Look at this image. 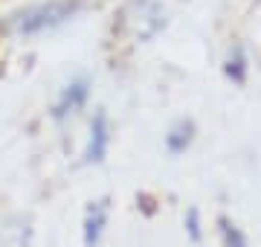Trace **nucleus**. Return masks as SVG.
<instances>
[{
  "label": "nucleus",
  "mask_w": 261,
  "mask_h": 247,
  "mask_svg": "<svg viewBox=\"0 0 261 247\" xmlns=\"http://www.w3.org/2000/svg\"><path fill=\"white\" fill-rule=\"evenodd\" d=\"M192 140H195V125L186 122V119H180V122L171 125L168 134H166V152L177 157V154H183L189 145H192Z\"/></svg>",
  "instance_id": "nucleus-6"
},
{
  "label": "nucleus",
  "mask_w": 261,
  "mask_h": 247,
  "mask_svg": "<svg viewBox=\"0 0 261 247\" xmlns=\"http://www.w3.org/2000/svg\"><path fill=\"white\" fill-rule=\"evenodd\" d=\"M90 96H93V79L84 76V73L70 76L64 85L58 87L56 99H53V119L67 122L70 116H79L82 111H87Z\"/></svg>",
  "instance_id": "nucleus-3"
},
{
  "label": "nucleus",
  "mask_w": 261,
  "mask_h": 247,
  "mask_svg": "<svg viewBox=\"0 0 261 247\" xmlns=\"http://www.w3.org/2000/svg\"><path fill=\"white\" fill-rule=\"evenodd\" d=\"M111 143H113V125H111V116L105 114L102 108L90 116L87 122V137H84V149H82V163L84 166H96L102 163L111 152Z\"/></svg>",
  "instance_id": "nucleus-4"
},
{
  "label": "nucleus",
  "mask_w": 261,
  "mask_h": 247,
  "mask_svg": "<svg viewBox=\"0 0 261 247\" xmlns=\"http://www.w3.org/2000/svg\"><path fill=\"white\" fill-rule=\"evenodd\" d=\"M93 0H23L0 12V38L32 44L56 38L90 12Z\"/></svg>",
  "instance_id": "nucleus-1"
},
{
  "label": "nucleus",
  "mask_w": 261,
  "mask_h": 247,
  "mask_svg": "<svg viewBox=\"0 0 261 247\" xmlns=\"http://www.w3.org/2000/svg\"><path fill=\"white\" fill-rule=\"evenodd\" d=\"M189 233H192L195 241H200V227H197V212H195V209L189 212Z\"/></svg>",
  "instance_id": "nucleus-8"
},
{
  "label": "nucleus",
  "mask_w": 261,
  "mask_h": 247,
  "mask_svg": "<svg viewBox=\"0 0 261 247\" xmlns=\"http://www.w3.org/2000/svg\"><path fill=\"white\" fill-rule=\"evenodd\" d=\"M108 218H111V204L108 201H96L90 204L87 215H84V247H96L99 238H102L105 227H108Z\"/></svg>",
  "instance_id": "nucleus-5"
},
{
  "label": "nucleus",
  "mask_w": 261,
  "mask_h": 247,
  "mask_svg": "<svg viewBox=\"0 0 261 247\" xmlns=\"http://www.w3.org/2000/svg\"><path fill=\"white\" fill-rule=\"evenodd\" d=\"M221 233H224L226 247H247V238L241 236V230L235 227V224H229L226 218H221Z\"/></svg>",
  "instance_id": "nucleus-7"
},
{
  "label": "nucleus",
  "mask_w": 261,
  "mask_h": 247,
  "mask_svg": "<svg viewBox=\"0 0 261 247\" xmlns=\"http://www.w3.org/2000/svg\"><path fill=\"white\" fill-rule=\"evenodd\" d=\"M113 41H154L166 29V9L160 0H122L111 20Z\"/></svg>",
  "instance_id": "nucleus-2"
}]
</instances>
